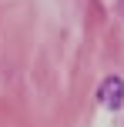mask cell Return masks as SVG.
<instances>
[{"mask_svg": "<svg viewBox=\"0 0 124 127\" xmlns=\"http://www.w3.org/2000/svg\"><path fill=\"white\" fill-rule=\"evenodd\" d=\"M121 10H124V0H121Z\"/></svg>", "mask_w": 124, "mask_h": 127, "instance_id": "cell-2", "label": "cell"}, {"mask_svg": "<svg viewBox=\"0 0 124 127\" xmlns=\"http://www.w3.org/2000/svg\"><path fill=\"white\" fill-rule=\"evenodd\" d=\"M97 97L104 100V107H121V100H124V84L118 80V77H111V80H104L101 84V90H97Z\"/></svg>", "mask_w": 124, "mask_h": 127, "instance_id": "cell-1", "label": "cell"}]
</instances>
